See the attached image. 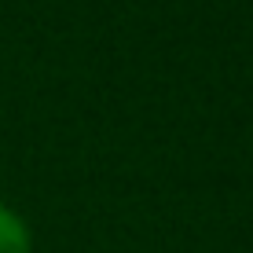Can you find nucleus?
Segmentation results:
<instances>
[{"label": "nucleus", "mask_w": 253, "mask_h": 253, "mask_svg": "<svg viewBox=\"0 0 253 253\" xmlns=\"http://www.w3.org/2000/svg\"><path fill=\"white\" fill-rule=\"evenodd\" d=\"M0 253H33V231L19 209L0 202Z\"/></svg>", "instance_id": "f257e3e1"}]
</instances>
